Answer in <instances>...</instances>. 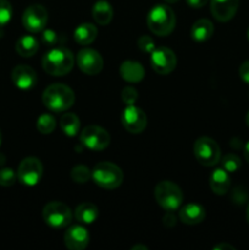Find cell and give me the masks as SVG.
<instances>
[{
    "mask_svg": "<svg viewBox=\"0 0 249 250\" xmlns=\"http://www.w3.org/2000/svg\"><path fill=\"white\" fill-rule=\"evenodd\" d=\"M43 68L46 73L51 76H65L72 70L75 65V56L68 49L58 46L44 55Z\"/></svg>",
    "mask_w": 249,
    "mask_h": 250,
    "instance_id": "6da1fadb",
    "label": "cell"
},
{
    "mask_svg": "<svg viewBox=\"0 0 249 250\" xmlns=\"http://www.w3.org/2000/svg\"><path fill=\"white\" fill-rule=\"evenodd\" d=\"M43 103L50 111L63 112L75 103V93L66 84L55 83L44 90Z\"/></svg>",
    "mask_w": 249,
    "mask_h": 250,
    "instance_id": "7a4b0ae2",
    "label": "cell"
},
{
    "mask_svg": "<svg viewBox=\"0 0 249 250\" xmlns=\"http://www.w3.org/2000/svg\"><path fill=\"white\" fill-rule=\"evenodd\" d=\"M146 23L149 29L156 36H168L175 28V12L167 5H156L149 11Z\"/></svg>",
    "mask_w": 249,
    "mask_h": 250,
    "instance_id": "3957f363",
    "label": "cell"
},
{
    "mask_svg": "<svg viewBox=\"0 0 249 250\" xmlns=\"http://www.w3.org/2000/svg\"><path fill=\"white\" fill-rule=\"evenodd\" d=\"M154 197L158 204L166 211H176L183 203L181 188L171 181H161L155 186Z\"/></svg>",
    "mask_w": 249,
    "mask_h": 250,
    "instance_id": "277c9868",
    "label": "cell"
},
{
    "mask_svg": "<svg viewBox=\"0 0 249 250\" xmlns=\"http://www.w3.org/2000/svg\"><path fill=\"white\" fill-rule=\"evenodd\" d=\"M92 178L99 187L104 189H115L120 187L124 181L121 168L109 161L97 164L92 171Z\"/></svg>",
    "mask_w": 249,
    "mask_h": 250,
    "instance_id": "5b68a950",
    "label": "cell"
},
{
    "mask_svg": "<svg viewBox=\"0 0 249 250\" xmlns=\"http://www.w3.org/2000/svg\"><path fill=\"white\" fill-rule=\"evenodd\" d=\"M194 156L198 163L203 166H215L221 159V150L214 139L209 137H200L195 141L193 146Z\"/></svg>",
    "mask_w": 249,
    "mask_h": 250,
    "instance_id": "8992f818",
    "label": "cell"
},
{
    "mask_svg": "<svg viewBox=\"0 0 249 250\" xmlns=\"http://www.w3.org/2000/svg\"><path fill=\"white\" fill-rule=\"evenodd\" d=\"M43 219L53 229H65L72 222V211L61 202H50L43 209Z\"/></svg>",
    "mask_w": 249,
    "mask_h": 250,
    "instance_id": "52a82bcc",
    "label": "cell"
},
{
    "mask_svg": "<svg viewBox=\"0 0 249 250\" xmlns=\"http://www.w3.org/2000/svg\"><path fill=\"white\" fill-rule=\"evenodd\" d=\"M43 177V165L37 158H26L17 168V180L27 187L38 185Z\"/></svg>",
    "mask_w": 249,
    "mask_h": 250,
    "instance_id": "ba28073f",
    "label": "cell"
},
{
    "mask_svg": "<svg viewBox=\"0 0 249 250\" xmlns=\"http://www.w3.org/2000/svg\"><path fill=\"white\" fill-rule=\"evenodd\" d=\"M81 143L90 150H104L110 144V134L104 128L95 125H89L81 133Z\"/></svg>",
    "mask_w": 249,
    "mask_h": 250,
    "instance_id": "9c48e42d",
    "label": "cell"
},
{
    "mask_svg": "<svg viewBox=\"0 0 249 250\" xmlns=\"http://www.w3.org/2000/svg\"><path fill=\"white\" fill-rule=\"evenodd\" d=\"M48 22V11L43 5L34 4L27 7L22 16V23L27 31L38 33L43 31Z\"/></svg>",
    "mask_w": 249,
    "mask_h": 250,
    "instance_id": "30bf717a",
    "label": "cell"
},
{
    "mask_svg": "<svg viewBox=\"0 0 249 250\" xmlns=\"http://www.w3.org/2000/svg\"><path fill=\"white\" fill-rule=\"evenodd\" d=\"M150 62L154 71L159 75H168L172 72L177 65V59L171 49L161 46L155 48L150 54Z\"/></svg>",
    "mask_w": 249,
    "mask_h": 250,
    "instance_id": "8fae6325",
    "label": "cell"
},
{
    "mask_svg": "<svg viewBox=\"0 0 249 250\" xmlns=\"http://www.w3.org/2000/svg\"><path fill=\"white\" fill-rule=\"evenodd\" d=\"M121 122L129 133L138 134L145 129L148 120H146V115L143 110L131 104L124 107L121 116Z\"/></svg>",
    "mask_w": 249,
    "mask_h": 250,
    "instance_id": "7c38bea8",
    "label": "cell"
},
{
    "mask_svg": "<svg viewBox=\"0 0 249 250\" xmlns=\"http://www.w3.org/2000/svg\"><path fill=\"white\" fill-rule=\"evenodd\" d=\"M77 65L83 73L89 76H95L103 70V58L98 51L93 49H82L77 54Z\"/></svg>",
    "mask_w": 249,
    "mask_h": 250,
    "instance_id": "4fadbf2b",
    "label": "cell"
},
{
    "mask_svg": "<svg viewBox=\"0 0 249 250\" xmlns=\"http://www.w3.org/2000/svg\"><path fill=\"white\" fill-rule=\"evenodd\" d=\"M239 0H211L210 10L217 21L227 22L232 20L238 10Z\"/></svg>",
    "mask_w": 249,
    "mask_h": 250,
    "instance_id": "5bb4252c",
    "label": "cell"
},
{
    "mask_svg": "<svg viewBox=\"0 0 249 250\" xmlns=\"http://www.w3.org/2000/svg\"><path fill=\"white\" fill-rule=\"evenodd\" d=\"M11 80L19 89L28 90L37 83V73L27 65H19L12 70Z\"/></svg>",
    "mask_w": 249,
    "mask_h": 250,
    "instance_id": "9a60e30c",
    "label": "cell"
},
{
    "mask_svg": "<svg viewBox=\"0 0 249 250\" xmlns=\"http://www.w3.org/2000/svg\"><path fill=\"white\" fill-rule=\"evenodd\" d=\"M65 246L70 250H82L89 243V233L82 226H72L63 236Z\"/></svg>",
    "mask_w": 249,
    "mask_h": 250,
    "instance_id": "2e32d148",
    "label": "cell"
},
{
    "mask_svg": "<svg viewBox=\"0 0 249 250\" xmlns=\"http://www.w3.org/2000/svg\"><path fill=\"white\" fill-rule=\"evenodd\" d=\"M231 187L229 173L224 168H216L210 176V188L217 195H224Z\"/></svg>",
    "mask_w": 249,
    "mask_h": 250,
    "instance_id": "e0dca14e",
    "label": "cell"
},
{
    "mask_svg": "<svg viewBox=\"0 0 249 250\" xmlns=\"http://www.w3.org/2000/svg\"><path fill=\"white\" fill-rule=\"evenodd\" d=\"M120 75L127 82L137 83L143 80L145 72H144V68L141 63L137 62V61L128 60L121 63V66H120Z\"/></svg>",
    "mask_w": 249,
    "mask_h": 250,
    "instance_id": "ac0fdd59",
    "label": "cell"
},
{
    "mask_svg": "<svg viewBox=\"0 0 249 250\" xmlns=\"http://www.w3.org/2000/svg\"><path fill=\"white\" fill-rule=\"evenodd\" d=\"M205 210L198 204H187L180 210V220L186 225H198L204 221Z\"/></svg>",
    "mask_w": 249,
    "mask_h": 250,
    "instance_id": "d6986e66",
    "label": "cell"
},
{
    "mask_svg": "<svg viewBox=\"0 0 249 250\" xmlns=\"http://www.w3.org/2000/svg\"><path fill=\"white\" fill-rule=\"evenodd\" d=\"M92 16L97 23L100 26H106L111 22L112 16H114V10L112 6L105 0H99L93 5Z\"/></svg>",
    "mask_w": 249,
    "mask_h": 250,
    "instance_id": "ffe728a7",
    "label": "cell"
},
{
    "mask_svg": "<svg viewBox=\"0 0 249 250\" xmlns=\"http://www.w3.org/2000/svg\"><path fill=\"white\" fill-rule=\"evenodd\" d=\"M212 33H214V26H212V23L209 20L205 19L198 20L192 26V29H190V36H192V38L195 42H199V43L211 38Z\"/></svg>",
    "mask_w": 249,
    "mask_h": 250,
    "instance_id": "44dd1931",
    "label": "cell"
},
{
    "mask_svg": "<svg viewBox=\"0 0 249 250\" xmlns=\"http://www.w3.org/2000/svg\"><path fill=\"white\" fill-rule=\"evenodd\" d=\"M98 208L97 205H94L93 203H82L77 207L75 211L76 220H77L80 224L84 225H90L98 219Z\"/></svg>",
    "mask_w": 249,
    "mask_h": 250,
    "instance_id": "7402d4cb",
    "label": "cell"
},
{
    "mask_svg": "<svg viewBox=\"0 0 249 250\" xmlns=\"http://www.w3.org/2000/svg\"><path fill=\"white\" fill-rule=\"evenodd\" d=\"M98 29L92 23H82L75 29L73 37L80 45H88L97 38Z\"/></svg>",
    "mask_w": 249,
    "mask_h": 250,
    "instance_id": "603a6c76",
    "label": "cell"
},
{
    "mask_svg": "<svg viewBox=\"0 0 249 250\" xmlns=\"http://www.w3.org/2000/svg\"><path fill=\"white\" fill-rule=\"evenodd\" d=\"M16 51L22 58H31L38 51V41L33 36H22L16 42Z\"/></svg>",
    "mask_w": 249,
    "mask_h": 250,
    "instance_id": "cb8c5ba5",
    "label": "cell"
},
{
    "mask_svg": "<svg viewBox=\"0 0 249 250\" xmlns=\"http://www.w3.org/2000/svg\"><path fill=\"white\" fill-rule=\"evenodd\" d=\"M60 127L66 136L75 137L76 134L78 133V131H80V127H81L80 119H78L77 115L71 114V112L63 114L60 120Z\"/></svg>",
    "mask_w": 249,
    "mask_h": 250,
    "instance_id": "d4e9b609",
    "label": "cell"
},
{
    "mask_svg": "<svg viewBox=\"0 0 249 250\" xmlns=\"http://www.w3.org/2000/svg\"><path fill=\"white\" fill-rule=\"evenodd\" d=\"M56 121L53 115L43 114L37 120V129L42 134H50L55 129Z\"/></svg>",
    "mask_w": 249,
    "mask_h": 250,
    "instance_id": "484cf974",
    "label": "cell"
},
{
    "mask_svg": "<svg viewBox=\"0 0 249 250\" xmlns=\"http://www.w3.org/2000/svg\"><path fill=\"white\" fill-rule=\"evenodd\" d=\"M71 178H72L73 182L83 185V183H87L88 181L92 178V171H90L87 166H75V167L71 170Z\"/></svg>",
    "mask_w": 249,
    "mask_h": 250,
    "instance_id": "4316f807",
    "label": "cell"
},
{
    "mask_svg": "<svg viewBox=\"0 0 249 250\" xmlns=\"http://www.w3.org/2000/svg\"><path fill=\"white\" fill-rule=\"evenodd\" d=\"M241 159L234 154H226L221 160V167L228 173L237 172L241 168Z\"/></svg>",
    "mask_w": 249,
    "mask_h": 250,
    "instance_id": "83f0119b",
    "label": "cell"
},
{
    "mask_svg": "<svg viewBox=\"0 0 249 250\" xmlns=\"http://www.w3.org/2000/svg\"><path fill=\"white\" fill-rule=\"evenodd\" d=\"M17 180V173L12 168H1L0 170V186L11 187Z\"/></svg>",
    "mask_w": 249,
    "mask_h": 250,
    "instance_id": "f1b7e54d",
    "label": "cell"
},
{
    "mask_svg": "<svg viewBox=\"0 0 249 250\" xmlns=\"http://www.w3.org/2000/svg\"><path fill=\"white\" fill-rule=\"evenodd\" d=\"M12 17V6L7 0H0V27H4Z\"/></svg>",
    "mask_w": 249,
    "mask_h": 250,
    "instance_id": "f546056e",
    "label": "cell"
},
{
    "mask_svg": "<svg viewBox=\"0 0 249 250\" xmlns=\"http://www.w3.org/2000/svg\"><path fill=\"white\" fill-rule=\"evenodd\" d=\"M138 48L141 49L142 51H144V53L151 54L156 46H155V43H154V41L151 37L142 36L141 38L138 39Z\"/></svg>",
    "mask_w": 249,
    "mask_h": 250,
    "instance_id": "4dcf8cb0",
    "label": "cell"
},
{
    "mask_svg": "<svg viewBox=\"0 0 249 250\" xmlns=\"http://www.w3.org/2000/svg\"><path fill=\"white\" fill-rule=\"evenodd\" d=\"M121 98L122 100H124V104L131 105L137 102V99H138V94H137V90L134 89L133 87H126L122 89Z\"/></svg>",
    "mask_w": 249,
    "mask_h": 250,
    "instance_id": "1f68e13d",
    "label": "cell"
},
{
    "mask_svg": "<svg viewBox=\"0 0 249 250\" xmlns=\"http://www.w3.org/2000/svg\"><path fill=\"white\" fill-rule=\"evenodd\" d=\"M42 41L45 45L53 46L55 44H58L59 42V36L56 32H54L53 29H43V34H42Z\"/></svg>",
    "mask_w": 249,
    "mask_h": 250,
    "instance_id": "d6a6232c",
    "label": "cell"
},
{
    "mask_svg": "<svg viewBox=\"0 0 249 250\" xmlns=\"http://www.w3.org/2000/svg\"><path fill=\"white\" fill-rule=\"evenodd\" d=\"M239 77L244 83L249 84V60L244 61L241 66H239Z\"/></svg>",
    "mask_w": 249,
    "mask_h": 250,
    "instance_id": "836d02e7",
    "label": "cell"
},
{
    "mask_svg": "<svg viewBox=\"0 0 249 250\" xmlns=\"http://www.w3.org/2000/svg\"><path fill=\"white\" fill-rule=\"evenodd\" d=\"M163 222L166 227H172L176 225V216L172 214V211H167L165 216L163 217Z\"/></svg>",
    "mask_w": 249,
    "mask_h": 250,
    "instance_id": "e575fe53",
    "label": "cell"
},
{
    "mask_svg": "<svg viewBox=\"0 0 249 250\" xmlns=\"http://www.w3.org/2000/svg\"><path fill=\"white\" fill-rule=\"evenodd\" d=\"M208 2V0H187V4L194 9H200Z\"/></svg>",
    "mask_w": 249,
    "mask_h": 250,
    "instance_id": "d590c367",
    "label": "cell"
},
{
    "mask_svg": "<svg viewBox=\"0 0 249 250\" xmlns=\"http://www.w3.org/2000/svg\"><path fill=\"white\" fill-rule=\"evenodd\" d=\"M224 249H228V250H234V247L229 246V244L226 243H221V244H217V246L214 247V250H224Z\"/></svg>",
    "mask_w": 249,
    "mask_h": 250,
    "instance_id": "8d00e7d4",
    "label": "cell"
},
{
    "mask_svg": "<svg viewBox=\"0 0 249 250\" xmlns=\"http://www.w3.org/2000/svg\"><path fill=\"white\" fill-rule=\"evenodd\" d=\"M244 156H246V160L249 163V142L244 146Z\"/></svg>",
    "mask_w": 249,
    "mask_h": 250,
    "instance_id": "74e56055",
    "label": "cell"
},
{
    "mask_svg": "<svg viewBox=\"0 0 249 250\" xmlns=\"http://www.w3.org/2000/svg\"><path fill=\"white\" fill-rule=\"evenodd\" d=\"M131 250H148V247H145V246H134V247H132Z\"/></svg>",
    "mask_w": 249,
    "mask_h": 250,
    "instance_id": "f35d334b",
    "label": "cell"
},
{
    "mask_svg": "<svg viewBox=\"0 0 249 250\" xmlns=\"http://www.w3.org/2000/svg\"><path fill=\"white\" fill-rule=\"evenodd\" d=\"M246 124H247V126L249 127V111H248V114H247V117H246Z\"/></svg>",
    "mask_w": 249,
    "mask_h": 250,
    "instance_id": "ab89813d",
    "label": "cell"
},
{
    "mask_svg": "<svg viewBox=\"0 0 249 250\" xmlns=\"http://www.w3.org/2000/svg\"><path fill=\"white\" fill-rule=\"evenodd\" d=\"M247 221H248L249 224V204H248V208H247Z\"/></svg>",
    "mask_w": 249,
    "mask_h": 250,
    "instance_id": "60d3db41",
    "label": "cell"
},
{
    "mask_svg": "<svg viewBox=\"0 0 249 250\" xmlns=\"http://www.w3.org/2000/svg\"><path fill=\"white\" fill-rule=\"evenodd\" d=\"M166 2H170V4H172V2H177L178 0H165Z\"/></svg>",
    "mask_w": 249,
    "mask_h": 250,
    "instance_id": "b9f144b4",
    "label": "cell"
},
{
    "mask_svg": "<svg viewBox=\"0 0 249 250\" xmlns=\"http://www.w3.org/2000/svg\"><path fill=\"white\" fill-rule=\"evenodd\" d=\"M247 36H248V39H249V28H248V32H247Z\"/></svg>",
    "mask_w": 249,
    "mask_h": 250,
    "instance_id": "7bdbcfd3",
    "label": "cell"
},
{
    "mask_svg": "<svg viewBox=\"0 0 249 250\" xmlns=\"http://www.w3.org/2000/svg\"><path fill=\"white\" fill-rule=\"evenodd\" d=\"M0 144H1V133H0Z\"/></svg>",
    "mask_w": 249,
    "mask_h": 250,
    "instance_id": "ee69618b",
    "label": "cell"
}]
</instances>
